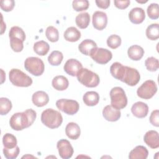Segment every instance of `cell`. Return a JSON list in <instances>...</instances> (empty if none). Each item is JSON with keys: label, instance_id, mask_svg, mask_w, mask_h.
<instances>
[{"label": "cell", "instance_id": "cell-5", "mask_svg": "<svg viewBox=\"0 0 159 159\" xmlns=\"http://www.w3.org/2000/svg\"><path fill=\"white\" fill-rule=\"evenodd\" d=\"M111 106L117 109H124L127 104V98L124 90L119 86L112 88L110 91Z\"/></svg>", "mask_w": 159, "mask_h": 159}, {"label": "cell", "instance_id": "cell-2", "mask_svg": "<svg viewBox=\"0 0 159 159\" xmlns=\"http://www.w3.org/2000/svg\"><path fill=\"white\" fill-rule=\"evenodd\" d=\"M41 121L47 127L56 129L61 125L63 122V117L60 112L48 108L42 112Z\"/></svg>", "mask_w": 159, "mask_h": 159}, {"label": "cell", "instance_id": "cell-13", "mask_svg": "<svg viewBox=\"0 0 159 159\" xmlns=\"http://www.w3.org/2000/svg\"><path fill=\"white\" fill-rule=\"evenodd\" d=\"M82 68V64L76 59L71 58L68 60L64 65V71L72 76H76L78 71Z\"/></svg>", "mask_w": 159, "mask_h": 159}, {"label": "cell", "instance_id": "cell-41", "mask_svg": "<svg viewBox=\"0 0 159 159\" xmlns=\"http://www.w3.org/2000/svg\"><path fill=\"white\" fill-rule=\"evenodd\" d=\"M15 6L14 0H2L1 1V8L5 12L11 11Z\"/></svg>", "mask_w": 159, "mask_h": 159}, {"label": "cell", "instance_id": "cell-27", "mask_svg": "<svg viewBox=\"0 0 159 159\" xmlns=\"http://www.w3.org/2000/svg\"><path fill=\"white\" fill-rule=\"evenodd\" d=\"M34 52L39 55L44 56L47 55L50 50V45L47 42L43 40H40L35 42L33 47Z\"/></svg>", "mask_w": 159, "mask_h": 159}, {"label": "cell", "instance_id": "cell-33", "mask_svg": "<svg viewBox=\"0 0 159 159\" xmlns=\"http://www.w3.org/2000/svg\"><path fill=\"white\" fill-rule=\"evenodd\" d=\"M9 38L15 37L22 40L23 42L25 40V34L23 29L18 26H13L9 32Z\"/></svg>", "mask_w": 159, "mask_h": 159}, {"label": "cell", "instance_id": "cell-32", "mask_svg": "<svg viewBox=\"0 0 159 159\" xmlns=\"http://www.w3.org/2000/svg\"><path fill=\"white\" fill-rule=\"evenodd\" d=\"M45 35L47 39L52 42H56L59 39V33L57 28L53 26H48L45 30Z\"/></svg>", "mask_w": 159, "mask_h": 159}, {"label": "cell", "instance_id": "cell-36", "mask_svg": "<svg viewBox=\"0 0 159 159\" xmlns=\"http://www.w3.org/2000/svg\"><path fill=\"white\" fill-rule=\"evenodd\" d=\"M89 3L88 0H74L72 2V6L75 11L77 12L87 10Z\"/></svg>", "mask_w": 159, "mask_h": 159}, {"label": "cell", "instance_id": "cell-31", "mask_svg": "<svg viewBox=\"0 0 159 159\" xmlns=\"http://www.w3.org/2000/svg\"><path fill=\"white\" fill-rule=\"evenodd\" d=\"M16 137L10 133H6L2 137V143L6 148H13L17 146Z\"/></svg>", "mask_w": 159, "mask_h": 159}, {"label": "cell", "instance_id": "cell-26", "mask_svg": "<svg viewBox=\"0 0 159 159\" xmlns=\"http://www.w3.org/2000/svg\"><path fill=\"white\" fill-rule=\"evenodd\" d=\"M124 68L125 66L120 63L114 62L110 67V73L114 78L120 81L124 71Z\"/></svg>", "mask_w": 159, "mask_h": 159}, {"label": "cell", "instance_id": "cell-9", "mask_svg": "<svg viewBox=\"0 0 159 159\" xmlns=\"http://www.w3.org/2000/svg\"><path fill=\"white\" fill-rule=\"evenodd\" d=\"M140 75L135 68L125 66L124 71L120 81L129 86H135L140 81Z\"/></svg>", "mask_w": 159, "mask_h": 159}, {"label": "cell", "instance_id": "cell-38", "mask_svg": "<svg viewBox=\"0 0 159 159\" xmlns=\"http://www.w3.org/2000/svg\"><path fill=\"white\" fill-rule=\"evenodd\" d=\"M147 14L152 19H157L159 17V7L157 3H152L147 7Z\"/></svg>", "mask_w": 159, "mask_h": 159}, {"label": "cell", "instance_id": "cell-34", "mask_svg": "<svg viewBox=\"0 0 159 159\" xmlns=\"http://www.w3.org/2000/svg\"><path fill=\"white\" fill-rule=\"evenodd\" d=\"M12 109L11 101L6 98H0V114L6 115Z\"/></svg>", "mask_w": 159, "mask_h": 159}, {"label": "cell", "instance_id": "cell-10", "mask_svg": "<svg viewBox=\"0 0 159 159\" xmlns=\"http://www.w3.org/2000/svg\"><path fill=\"white\" fill-rule=\"evenodd\" d=\"M91 58L97 63L105 65L107 63L112 57V52L104 48H96L90 55Z\"/></svg>", "mask_w": 159, "mask_h": 159}, {"label": "cell", "instance_id": "cell-6", "mask_svg": "<svg viewBox=\"0 0 159 159\" xmlns=\"http://www.w3.org/2000/svg\"><path fill=\"white\" fill-rule=\"evenodd\" d=\"M24 67L28 72L35 76L42 75L45 70L43 61L40 58L34 57H28L25 59Z\"/></svg>", "mask_w": 159, "mask_h": 159}, {"label": "cell", "instance_id": "cell-21", "mask_svg": "<svg viewBox=\"0 0 159 159\" xmlns=\"http://www.w3.org/2000/svg\"><path fill=\"white\" fill-rule=\"evenodd\" d=\"M148 155V152L145 147L138 145L130 151L129 155V158L130 159H146Z\"/></svg>", "mask_w": 159, "mask_h": 159}, {"label": "cell", "instance_id": "cell-19", "mask_svg": "<svg viewBox=\"0 0 159 159\" xmlns=\"http://www.w3.org/2000/svg\"><path fill=\"white\" fill-rule=\"evenodd\" d=\"M32 101L34 105L37 107H43L48 104L49 97L47 93L43 91H38L32 94Z\"/></svg>", "mask_w": 159, "mask_h": 159}, {"label": "cell", "instance_id": "cell-7", "mask_svg": "<svg viewBox=\"0 0 159 159\" xmlns=\"http://www.w3.org/2000/svg\"><path fill=\"white\" fill-rule=\"evenodd\" d=\"M157 91V86L153 80H147L137 89V96L144 99L152 98Z\"/></svg>", "mask_w": 159, "mask_h": 159}, {"label": "cell", "instance_id": "cell-20", "mask_svg": "<svg viewBox=\"0 0 159 159\" xmlns=\"http://www.w3.org/2000/svg\"><path fill=\"white\" fill-rule=\"evenodd\" d=\"M65 133L70 139L76 140L80 137L81 134L80 127L75 122H69L65 127Z\"/></svg>", "mask_w": 159, "mask_h": 159}, {"label": "cell", "instance_id": "cell-16", "mask_svg": "<svg viewBox=\"0 0 159 159\" xmlns=\"http://www.w3.org/2000/svg\"><path fill=\"white\" fill-rule=\"evenodd\" d=\"M145 143L151 148L155 149L159 147V135L156 130H148L143 137Z\"/></svg>", "mask_w": 159, "mask_h": 159}, {"label": "cell", "instance_id": "cell-43", "mask_svg": "<svg viewBox=\"0 0 159 159\" xmlns=\"http://www.w3.org/2000/svg\"><path fill=\"white\" fill-rule=\"evenodd\" d=\"M130 1L129 0H125V1H114V3L116 7L120 9H126L130 4Z\"/></svg>", "mask_w": 159, "mask_h": 159}, {"label": "cell", "instance_id": "cell-15", "mask_svg": "<svg viewBox=\"0 0 159 159\" xmlns=\"http://www.w3.org/2000/svg\"><path fill=\"white\" fill-rule=\"evenodd\" d=\"M131 112L133 115L137 118H144L148 114V107L146 103L138 101L132 105Z\"/></svg>", "mask_w": 159, "mask_h": 159}, {"label": "cell", "instance_id": "cell-23", "mask_svg": "<svg viewBox=\"0 0 159 159\" xmlns=\"http://www.w3.org/2000/svg\"><path fill=\"white\" fill-rule=\"evenodd\" d=\"M127 55L131 60L134 61H139L143 57L144 55V50L139 45H134L128 48Z\"/></svg>", "mask_w": 159, "mask_h": 159}, {"label": "cell", "instance_id": "cell-30", "mask_svg": "<svg viewBox=\"0 0 159 159\" xmlns=\"http://www.w3.org/2000/svg\"><path fill=\"white\" fill-rule=\"evenodd\" d=\"M63 58V53L60 51L55 50L48 57V61L52 66H58L61 63Z\"/></svg>", "mask_w": 159, "mask_h": 159}, {"label": "cell", "instance_id": "cell-25", "mask_svg": "<svg viewBox=\"0 0 159 159\" xmlns=\"http://www.w3.org/2000/svg\"><path fill=\"white\" fill-rule=\"evenodd\" d=\"M64 38L66 41L75 42L81 37V32L75 27H70L64 32Z\"/></svg>", "mask_w": 159, "mask_h": 159}, {"label": "cell", "instance_id": "cell-37", "mask_svg": "<svg viewBox=\"0 0 159 159\" xmlns=\"http://www.w3.org/2000/svg\"><path fill=\"white\" fill-rule=\"evenodd\" d=\"M121 42L122 40L120 36L116 34H112L107 38V45L111 48L116 49L121 45Z\"/></svg>", "mask_w": 159, "mask_h": 159}, {"label": "cell", "instance_id": "cell-4", "mask_svg": "<svg viewBox=\"0 0 159 159\" xmlns=\"http://www.w3.org/2000/svg\"><path fill=\"white\" fill-rule=\"evenodd\" d=\"M9 78L11 83L18 87H29L32 84V78L19 69H11Z\"/></svg>", "mask_w": 159, "mask_h": 159}, {"label": "cell", "instance_id": "cell-35", "mask_svg": "<svg viewBox=\"0 0 159 159\" xmlns=\"http://www.w3.org/2000/svg\"><path fill=\"white\" fill-rule=\"evenodd\" d=\"M145 65L148 71H156L159 68L158 60L153 57H148L145 61Z\"/></svg>", "mask_w": 159, "mask_h": 159}, {"label": "cell", "instance_id": "cell-17", "mask_svg": "<svg viewBox=\"0 0 159 159\" xmlns=\"http://www.w3.org/2000/svg\"><path fill=\"white\" fill-rule=\"evenodd\" d=\"M129 18L130 22L134 24H141L145 18V11L141 7H134L129 12Z\"/></svg>", "mask_w": 159, "mask_h": 159}, {"label": "cell", "instance_id": "cell-22", "mask_svg": "<svg viewBox=\"0 0 159 159\" xmlns=\"http://www.w3.org/2000/svg\"><path fill=\"white\" fill-rule=\"evenodd\" d=\"M52 84L55 89L57 91H64L68 87L69 82L65 76L58 75L53 78Z\"/></svg>", "mask_w": 159, "mask_h": 159}, {"label": "cell", "instance_id": "cell-24", "mask_svg": "<svg viewBox=\"0 0 159 159\" xmlns=\"http://www.w3.org/2000/svg\"><path fill=\"white\" fill-rule=\"evenodd\" d=\"M84 103L88 106H94L99 102V95L96 91H88L83 97Z\"/></svg>", "mask_w": 159, "mask_h": 159}, {"label": "cell", "instance_id": "cell-29", "mask_svg": "<svg viewBox=\"0 0 159 159\" xmlns=\"http://www.w3.org/2000/svg\"><path fill=\"white\" fill-rule=\"evenodd\" d=\"M146 36L151 40H156L159 38V25L152 24L146 29Z\"/></svg>", "mask_w": 159, "mask_h": 159}, {"label": "cell", "instance_id": "cell-1", "mask_svg": "<svg viewBox=\"0 0 159 159\" xmlns=\"http://www.w3.org/2000/svg\"><path fill=\"white\" fill-rule=\"evenodd\" d=\"M36 117V112L32 109H28L24 112L14 114L10 118L9 124L13 130H22L31 126Z\"/></svg>", "mask_w": 159, "mask_h": 159}, {"label": "cell", "instance_id": "cell-14", "mask_svg": "<svg viewBox=\"0 0 159 159\" xmlns=\"http://www.w3.org/2000/svg\"><path fill=\"white\" fill-rule=\"evenodd\" d=\"M102 116L106 120L115 122L120 119L121 112L120 109H117L111 105H107L102 110Z\"/></svg>", "mask_w": 159, "mask_h": 159}, {"label": "cell", "instance_id": "cell-8", "mask_svg": "<svg viewBox=\"0 0 159 159\" xmlns=\"http://www.w3.org/2000/svg\"><path fill=\"white\" fill-rule=\"evenodd\" d=\"M57 108L68 115H74L80 108L79 103L73 99H60L56 102Z\"/></svg>", "mask_w": 159, "mask_h": 159}, {"label": "cell", "instance_id": "cell-45", "mask_svg": "<svg viewBox=\"0 0 159 159\" xmlns=\"http://www.w3.org/2000/svg\"><path fill=\"white\" fill-rule=\"evenodd\" d=\"M1 34H2L4 33V30H6V24H4L2 14H1Z\"/></svg>", "mask_w": 159, "mask_h": 159}, {"label": "cell", "instance_id": "cell-12", "mask_svg": "<svg viewBox=\"0 0 159 159\" xmlns=\"http://www.w3.org/2000/svg\"><path fill=\"white\" fill-rule=\"evenodd\" d=\"M93 25L98 30H102L106 28L107 24V17L102 11H96L93 14Z\"/></svg>", "mask_w": 159, "mask_h": 159}, {"label": "cell", "instance_id": "cell-3", "mask_svg": "<svg viewBox=\"0 0 159 159\" xmlns=\"http://www.w3.org/2000/svg\"><path fill=\"white\" fill-rule=\"evenodd\" d=\"M80 83L88 88L96 87L100 81L99 76L88 68H82L76 75Z\"/></svg>", "mask_w": 159, "mask_h": 159}, {"label": "cell", "instance_id": "cell-39", "mask_svg": "<svg viewBox=\"0 0 159 159\" xmlns=\"http://www.w3.org/2000/svg\"><path fill=\"white\" fill-rule=\"evenodd\" d=\"M10 45L12 50L15 52H20L23 50V41L18 38H10Z\"/></svg>", "mask_w": 159, "mask_h": 159}, {"label": "cell", "instance_id": "cell-18", "mask_svg": "<svg viewBox=\"0 0 159 159\" xmlns=\"http://www.w3.org/2000/svg\"><path fill=\"white\" fill-rule=\"evenodd\" d=\"M97 47L96 43L91 39H85L83 40L78 45L80 52L87 56H90L91 53Z\"/></svg>", "mask_w": 159, "mask_h": 159}, {"label": "cell", "instance_id": "cell-11", "mask_svg": "<svg viewBox=\"0 0 159 159\" xmlns=\"http://www.w3.org/2000/svg\"><path fill=\"white\" fill-rule=\"evenodd\" d=\"M57 147L59 155L63 159L71 158L73 154V148L70 142L66 139H61L58 141Z\"/></svg>", "mask_w": 159, "mask_h": 159}, {"label": "cell", "instance_id": "cell-40", "mask_svg": "<svg viewBox=\"0 0 159 159\" xmlns=\"http://www.w3.org/2000/svg\"><path fill=\"white\" fill-rule=\"evenodd\" d=\"M20 152V149L18 146H16V147L13 148H3V153L4 157L7 159H14L17 158Z\"/></svg>", "mask_w": 159, "mask_h": 159}, {"label": "cell", "instance_id": "cell-42", "mask_svg": "<svg viewBox=\"0 0 159 159\" xmlns=\"http://www.w3.org/2000/svg\"><path fill=\"white\" fill-rule=\"evenodd\" d=\"M149 120L152 125L157 127L159 126V111L158 109L152 112Z\"/></svg>", "mask_w": 159, "mask_h": 159}, {"label": "cell", "instance_id": "cell-28", "mask_svg": "<svg viewBox=\"0 0 159 159\" xmlns=\"http://www.w3.org/2000/svg\"><path fill=\"white\" fill-rule=\"evenodd\" d=\"M75 22L77 26L80 29H86L89 24L90 16L88 12L80 13L76 17Z\"/></svg>", "mask_w": 159, "mask_h": 159}, {"label": "cell", "instance_id": "cell-44", "mask_svg": "<svg viewBox=\"0 0 159 159\" xmlns=\"http://www.w3.org/2000/svg\"><path fill=\"white\" fill-rule=\"evenodd\" d=\"M97 6L101 9H107L109 7V6H110V3L111 1L109 0H103V1H101V0H96L95 1Z\"/></svg>", "mask_w": 159, "mask_h": 159}]
</instances>
